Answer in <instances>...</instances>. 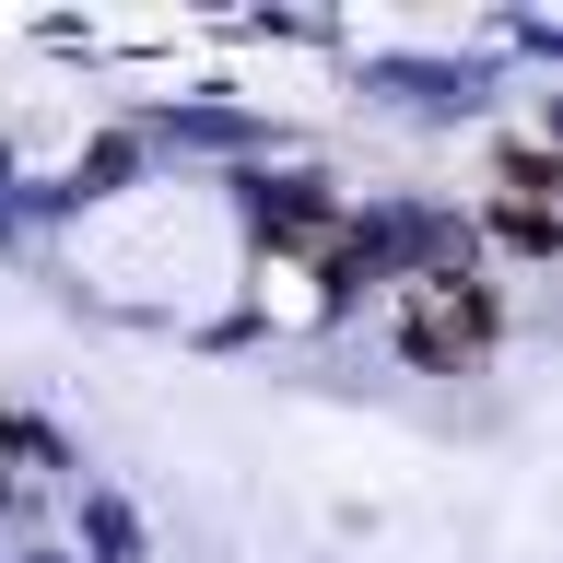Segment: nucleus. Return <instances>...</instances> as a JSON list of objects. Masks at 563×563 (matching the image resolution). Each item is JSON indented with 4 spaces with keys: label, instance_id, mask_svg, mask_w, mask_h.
I'll return each mask as SVG.
<instances>
[{
    "label": "nucleus",
    "instance_id": "f257e3e1",
    "mask_svg": "<svg viewBox=\"0 0 563 563\" xmlns=\"http://www.w3.org/2000/svg\"><path fill=\"white\" fill-rule=\"evenodd\" d=\"M399 329H411V352H422V364H470V352L493 341V306H482L457 271H422L411 294H399Z\"/></svg>",
    "mask_w": 563,
    "mask_h": 563
},
{
    "label": "nucleus",
    "instance_id": "f03ea898",
    "mask_svg": "<svg viewBox=\"0 0 563 563\" xmlns=\"http://www.w3.org/2000/svg\"><path fill=\"white\" fill-rule=\"evenodd\" d=\"M540 188H552V176H540V153H517V165H505V200H493L505 246H528V258L552 246V200H540Z\"/></svg>",
    "mask_w": 563,
    "mask_h": 563
}]
</instances>
